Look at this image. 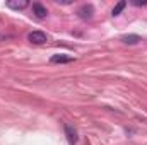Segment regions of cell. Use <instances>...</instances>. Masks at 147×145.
<instances>
[{
    "mask_svg": "<svg viewBox=\"0 0 147 145\" xmlns=\"http://www.w3.org/2000/svg\"><path fill=\"white\" fill-rule=\"evenodd\" d=\"M92 14H94V7H92L91 3H84V5H80V7L77 9V15H79L80 19H84V21L91 19Z\"/></svg>",
    "mask_w": 147,
    "mask_h": 145,
    "instance_id": "6da1fadb",
    "label": "cell"
},
{
    "mask_svg": "<svg viewBox=\"0 0 147 145\" xmlns=\"http://www.w3.org/2000/svg\"><path fill=\"white\" fill-rule=\"evenodd\" d=\"M28 39H29V43H33V44H45V43L48 41V36H46L43 31H33V33L28 34Z\"/></svg>",
    "mask_w": 147,
    "mask_h": 145,
    "instance_id": "7a4b0ae2",
    "label": "cell"
},
{
    "mask_svg": "<svg viewBox=\"0 0 147 145\" xmlns=\"http://www.w3.org/2000/svg\"><path fill=\"white\" fill-rule=\"evenodd\" d=\"M63 130H65L67 142H69L70 145H75V144H77V140H79V137H77V130L74 128L72 125H65V126H63Z\"/></svg>",
    "mask_w": 147,
    "mask_h": 145,
    "instance_id": "3957f363",
    "label": "cell"
},
{
    "mask_svg": "<svg viewBox=\"0 0 147 145\" xmlns=\"http://www.w3.org/2000/svg\"><path fill=\"white\" fill-rule=\"evenodd\" d=\"M5 5L14 10H24L26 7H29V2L28 0H9V2H5Z\"/></svg>",
    "mask_w": 147,
    "mask_h": 145,
    "instance_id": "277c9868",
    "label": "cell"
},
{
    "mask_svg": "<svg viewBox=\"0 0 147 145\" xmlns=\"http://www.w3.org/2000/svg\"><path fill=\"white\" fill-rule=\"evenodd\" d=\"M33 14L36 15L38 19H43V17H46V15H48V9H46L43 3L34 2V3H33Z\"/></svg>",
    "mask_w": 147,
    "mask_h": 145,
    "instance_id": "5b68a950",
    "label": "cell"
},
{
    "mask_svg": "<svg viewBox=\"0 0 147 145\" xmlns=\"http://www.w3.org/2000/svg\"><path fill=\"white\" fill-rule=\"evenodd\" d=\"M120 41L125 43V44H139L142 41V38L139 36V34H125V36L120 38Z\"/></svg>",
    "mask_w": 147,
    "mask_h": 145,
    "instance_id": "8992f818",
    "label": "cell"
},
{
    "mask_svg": "<svg viewBox=\"0 0 147 145\" xmlns=\"http://www.w3.org/2000/svg\"><path fill=\"white\" fill-rule=\"evenodd\" d=\"M51 63H70L74 62V56H67V55H53L50 58Z\"/></svg>",
    "mask_w": 147,
    "mask_h": 145,
    "instance_id": "52a82bcc",
    "label": "cell"
},
{
    "mask_svg": "<svg viewBox=\"0 0 147 145\" xmlns=\"http://www.w3.org/2000/svg\"><path fill=\"white\" fill-rule=\"evenodd\" d=\"M125 7H127V2H118V3L113 7V10H111V15H120V12H121Z\"/></svg>",
    "mask_w": 147,
    "mask_h": 145,
    "instance_id": "ba28073f",
    "label": "cell"
},
{
    "mask_svg": "<svg viewBox=\"0 0 147 145\" xmlns=\"http://www.w3.org/2000/svg\"><path fill=\"white\" fill-rule=\"evenodd\" d=\"M134 3H135V5H147V0H142V2H140V0H135Z\"/></svg>",
    "mask_w": 147,
    "mask_h": 145,
    "instance_id": "9c48e42d",
    "label": "cell"
},
{
    "mask_svg": "<svg viewBox=\"0 0 147 145\" xmlns=\"http://www.w3.org/2000/svg\"><path fill=\"white\" fill-rule=\"evenodd\" d=\"M57 2H58V3H63V5H69V3H72L70 0H57Z\"/></svg>",
    "mask_w": 147,
    "mask_h": 145,
    "instance_id": "30bf717a",
    "label": "cell"
}]
</instances>
